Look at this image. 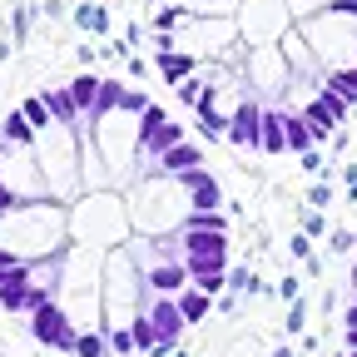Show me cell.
<instances>
[{"label": "cell", "mask_w": 357, "mask_h": 357, "mask_svg": "<svg viewBox=\"0 0 357 357\" xmlns=\"http://www.w3.org/2000/svg\"><path fill=\"white\" fill-rule=\"evenodd\" d=\"M65 204L40 199V204H15L10 213H0V248H10L20 263H40V258H60L65 243Z\"/></svg>", "instance_id": "obj_1"}, {"label": "cell", "mask_w": 357, "mask_h": 357, "mask_svg": "<svg viewBox=\"0 0 357 357\" xmlns=\"http://www.w3.org/2000/svg\"><path fill=\"white\" fill-rule=\"evenodd\" d=\"M129 204L109 189V194H79L70 208H65V234L75 248H95V253H109V248H124L129 238Z\"/></svg>", "instance_id": "obj_2"}, {"label": "cell", "mask_w": 357, "mask_h": 357, "mask_svg": "<svg viewBox=\"0 0 357 357\" xmlns=\"http://www.w3.org/2000/svg\"><path fill=\"white\" fill-rule=\"evenodd\" d=\"M129 223L139 229V238H169L184 229V218H189V194L178 189V178L169 174H144L139 184L129 189Z\"/></svg>", "instance_id": "obj_3"}, {"label": "cell", "mask_w": 357, "mask_h": 357, "mask_svg": "<svg viewBox=\"0 0 357 357\" xmlns=\"http://www.w3.org/2000/svg\"><path fill=\"white\" fill-rule=\"evenodd\" d=\"M35 159H40L45 194L55 204H75L79 199V134L60 129V124L35 134Z\"/></svg>", "instance_id": "obj_4"}, {"label": "cell", "mask_w": 357, "mask_h": 357, "mask_svg": "<svg viewBox=\"0 0 357 357\" xmlns=\"http://www.w3.org/2000/svg\"><path fill=\"white\" fill-rule=\"evenodd\" d=\"M84 129H89V139H95V149H100L109 178H114V184H124V178L139 169V159H144V144H139V114L114 109V114H100L95 124H84Z\"/></svg>", "instance_id": "obj_5"}, {"label": "cell", "mask_w": 357, "mask_h": 357, "mask_svg": "<svg viewBox=\"0 0 357 357\" xmlns=\"http://www.w3.org/2000/svg\"><path fill=\"white\" fill-rule=\"evenodd\" d=\"M0 184L15 194V204H40V199H50V194H45V178H40L35 144H6V139H0Z\"/></svg>", "instance_id": "obj_6"}, {"label": "cell", "mask_w": 357, "mask_h": 357, "mask_svg": "<svg viewBox=\"0 0 357 357\" xmlns=\"http://www.w3.org/2000/svg\"><path fill=\"white\" fill-rule=\"evenodd\" d=\"M238 35L253 45H273L288 35V0H238V15H234Z\"/></svg>", "instance_id": "obj_7"}, {"label": "cell", "mask_w": 357, "mask_h": 357, "mask_svg": "<svg viewBox=\"0 0 357 357\" xmlns=\"http://www.w3.org/2000/svg\"><path fill=\"white\" fill-rule=\"evenodd\" d=\"M238 25L234 20H184L174 35V50L189 55V60H208V55H223L234 45Z\"/></svg>", "instance_id": "obj_8"}, {"label": "cell", "mask_w": 357, "mask_h": 357, "mask_svg": "<svg viewBox=\"0 0 357 357\" xmlns=\"http://www.w3.org/2000/svg\"><path fill=\"white\" fill-rule=\"evenodd\" d=\"M30 333H35L40 347H55V352H75V337H79V328L70 323V312H65L60 303L35 307V312H30Z\"/></svg>", "instance_id": "obj_9"}, {"label": "cell", "mask_w": 357, "mask_h": 357, "mask_svg": "<svg viewBox=\"0 0 357 357\" xmlns=\"http://www.w3.org/2000/svg\"><path fill=\"white\" fill-rule=\"evenodd\" d=\"M144 288L154 298H178V293H189V268L184 258H159L144 268Z\"/></svg>", "instance_id": "obj_10"}, {"label": "cell", "mask_w": 357, "mask_h": 357, "mask_svg": "<svg viewBox=\"0 0 357 357\" xmlns=\"http://www.w3.org/2000/svg\"><path fill=\"white\" fill-rule=\"evenodd\" d=\"M248 75H253V84H258V89L278 95L283 79H288V60H283V50H273V45H258V50L248 55Z\"/></svg>", "instance_id": "obj_11"}, {"label": "cell", "mask_w": 357, "mask_h": 357, "mask_svg": "<svg viewBox=\"0 0 357 357\" xmlns=\"http://www.w3.org/2000/svg\"><path fill=\"white\" fill-rule=\"evenodd\" d=\"M144 318L154 323V333H159V347H178V337H184V312H178V298H154L149 307H144Z\"/></svg>", "instance_id": "obj_12"}, {"label": "cell", "mask_w": 357, "mask_h": 357, "mask_svg": "<svg viewBox=\"0 0 357 357\" xmlns=\"http://www.w3.org/2000/svg\"><path fill=\"white\" fill-rule=\"evenodd\" d=\"M258 124H263L258 100H238V109L229 114V139H234L238 149H253V144H258Z\"/></svg>", "instance_id": "obj_13"}, {"label": "cell", "mask_w": 357, "mask_h": 357, "mask_svg": "<svg viewBox=\"0 0 357 357\" xmlns=\"http://www.w3.org/2000/svg\"><path fill=\"white\" fill-rule=\"evenodd\" d=\"M189 169H204V149L194 144V139H184V144H174L164 159H154V174H169V178H178V174H189Z\"/></svg>", "instance_id": "obj_14"}, {"label": "cell", "mask_w": 357, "mask_h": 357, "mask_svg": "<svg viewBox=\"0 0 357 357\" xmlns=\"http://www.w3.org/2000/svg\"><path fill=\"white\" fill-rule=\"evenodd\" d=\"M0 307L6 312H30V268L0 273Z\"/></svg>", "instance_id": "obj_15"}, {"label": "cell", "mask_w": 357, "mask_h": 357, "mask_svg": "<svg viewBox=\"0 0 357 357\" xmlns=\"http://www.w3.org/2000/svg\"><path fill=\"white\" fill-rule=\"evenodd\" d=\"M189 20H234L238 15V0H174Z\"/></svg>", "instance_id": "obj_16"}, {"label": "cell", "mask_w": 357, "mask_h": 357, "mask_svg": "<svg viewBox=\"0 0 357 357\" xmlns=\"http://www.w3.org/2000/svg\"><path fill=\"white\" fill-rule=\"evenodd\" d=\"M303 124H307V134H312V144H333V139H337V119H333V114H328L318 100H307Z\"/></svg>", "instance_id": "obj_17"}, {"label": "cell", "mask_w": 357, "mask_h": 357, "mask_svg": "<svg viewBox=\"0 0 357 357\" xmlns=\"http://www.w3.org/2000/svg\"><path fill=\"white\" fill-rule=\"evenodd\" d=\"M65 89H70V100H75L79 119L89 124V119H95V100H100V75H79V79L65 84Z\"/></svg>", "instance_id": "obj_18"}, {"label": "cell", "mask_w": 357, "mask_h": 357, "mask_svg": "<svg viewBox=\"0 0 357 357\" xmlns=\"http://www.w3.org/2000/svg\"><path fill=\"white\" fill-rule=\"evenodd\" d=\"M258 149H263V154H288L283 114H268V109H263V124H258Z\"/></svg>", "instance_id": "obj_19"}, {"label": "cell", "mask_w": 357, "mask_h": 357, "mask_svg": "<svg viewBox=\"0 0 357 357\" xmlns=\"http://www.w3.org/2000/svg\"><path fill=\"white\" fill-rule=\"evenodd\" d=\"M184 139H189V129H184V124H178V119H169V124H164V129L154 134V139L144 144V159L154 164V159H164V154H169L174 144H184Z\"/></svg>", "instance_id": "obj_20"}, {"label": "cell", "mask_w": 357, "mask_h": 357, "mask_svg": "<svg viewBox=\"0 0 357 357\" xmlns=\"http://www.w3.org/2000/svg\"><path fill=\"white\" fill-rule=\"evenodd\" d=\"M154 65H159V75L178 89V84H184L194 70H199V60H189V55H178V50H169V55H154Z\"/></svg>", "instance_id": "obj_21"}, {"label": "cell", "mask_w": 357, "mask_h": 357, "mask_svg": "<svg viewBox=\"0 0 357 357\" xmlns=\"http://www.w3.org/2000/svg\"><path fill=\"white\" fill-rule=\"evenodd\" d=\"M278 50H283L288 70H312V45H307V35H293V30H288Z\"/></svg>", "instance_id": "obj_22"}, {"label": "cell", "mask_w": 357, "mask_h": 357, "mask_svg": "<svg viewBox=\"0 0 357 357\" xmlns=\"http://www.w3.org/2000/svg\"><path fill=\"white\" fill-rule=\"evenodd\" d=\"M178 243H184V258L189 253H223L229 258V234H178Z\"/></svg>", "instance_id": "obj_23"}, {"label": "cell", "mask_w": 357, "mask_h": 357, "mask_svg": "<svg viewBox=\"0 0 357 357\" xmlns=\"http://www.w3.org/2000/svg\"><path fill=\"white\" fill-rule=\"evenodd\" d=\"M184 268H189V283H194V278H208V273H229V258L223 253H189Z\"/></svg>", "instance_id": "obj_24"}, {"label": "cell", "mask_w": 357, "mask_h": 357, "mask_svg": "<svg viewBox=\"0 0 357 357\" xmlns=\"http://www.w3.org/2000/svg\"><path fill=\"white\" fill-rule=\"evenodd\" d=\"M0 139H6V144H35V129H30V119L20 109H10L6 124H0Z\"/></svg>", "instance_id": "obj_25"}, {"label": "cell", "mask_w": 357, "mask_h": 357, "mask_svg": "<svg viewBox=\"0 0 357 357\" xmlns=\"http://www.w3.org/2000/svg\"><path fill=\"white\" fill-rule=\"evenodd\" d=\"M124 89H129L124 79H100V100H95V119H100V114H114V109H119V100H124ZM95 119H89V124H95Z\"/></svg>", "instance_id": "obj_26"}, {"label": "cell", "mask_w": 357, "mask_h": 357, "mask_svg": "<svg viewBox=\"0 0 357 357\" xmlns=\"http://www.w3.org/2000/svg\"><path fill=\"white\" fill-rule=\"evenodd\" d=\"M208 307H213V298H204V293H194V288H189V293H178V312H184V323H189V328L208 318Z\"/></svg>", "instance_id": "obj_27"}, {"label": "cell", "mask_w": 357, "mask_h": 357, "mask_svg": "<svg viewBox=\"0 0 357 357\" xmlns=\"http://www.w3.org/2000/svg\"><path fill=\"white\" fill-rule=\"evenodd\" d=\"M129 337H134V352H139V357H149V352L159 347V333H154V323L144 318V312L129 323Z\"/></svg>", "instance_id": "obj_28"}, {"label": "cell", "mask_w": 357, "mask_h": 357, "mask_svg": "<svg viewBox=\"0 0 357 357\" xmlns=\"http://www.w3.org/2000/svg\"><path fill=\"white\" fill-rule=\"evenodd\" d=\"M218 208H223V189H218V178L189 194V213H218Z\"/></svg>", "instance_id": "obj_29"}, {"label": "cell", "mask_w": 357, "mask_h": 357, "mask_svg": "<svg viewBox=\"0 0 357 357\" xmlns=\"http://www.w3.org/2000/svg\"><path fill=\"white\" fill-rule=\"evenodd\" d=\"M178 234H229V218L223 213H189Z\"/></svg>", "instance_id": "obj_30"}, {"label": "cell", "mask_w": 357, "mask_h": 357, "mask_svg": "<svg viewBox=\"0 0 357 357\" xmlns=\"http://www.w3.org/2000/svg\"><path fill=\"white\" fill-rule=\"evenodd\" d=\"M283 134H288V149H293V154H307V149H312V134H307L303 114H283Z\"/></svg>", "instance_id": "obj_31"}, {"label": "cell", "mask_w": 357, "mask_h": 357, "mask_svg": "<svg viewBox=\"0 0 357 357\" xmlns=\"http://www.w3.org/2000/svg\"><path fill=\"white\" fill-rule=\"evenodd\" d=\"M20 114L30 119V129H35V134L55 129V119H50V109H45V100H40V95H25V100H20Z\"/></svg>", "instance_id": "obj_32"}, {"label": "cell", "mask_w": 357, "mask_h": 357, "mask_svg": "<svg viewBox=\"0 0 357 357\" xmlns=\"http://www.w3.org/2000/svg\"><path fill=\"white\" fill-rule=\"evenodd\" d=\"M75 357H109V337L105 333H79L75 337Z\"/></svg>", "instance_id": "obj_33"}, {"label": "cell", "mask_w": 357, "mask_h": 357, "mask_svg": "<svg viewBox=\"0 0 357 357\" xmlns=\"http://www.w3.org/2000/svg\"><path fill=\"white\" fill-rule=\"evenodd\" d=\"M164 124H169V114H164V105H149V109L139 114V144H149V139H154V134H159Z\"/></svg>", "instance_id": "obj_34"}, {"label": "cell", "mask_w": 357, "mask_h": 357, "mask_svg": "<svg viewBox=\"0 0 357 357\" xmlns=\"http://www.w3.org/2000/svg\"><path fill=\"white\" fill-rule=\"evenodd\" d=\"M328 84L337 89V95H342L347 105L357 100V70H333V75H328Z\"/></svg>", "instance_id": "obj_35"}, {"label": "cell", "mask_w": 357, "mask_h": 357, "mask_svg": "<svg viewBox=\"0 0 357 357\" xmlns=\"http://www.w3.org/2000/svg\"><path fill=\"white\" fill-rule=\"evenodd\" d=\"M204 89H208V79H199V75H189L184 84H178V100H184V105H199V100H204Z\"/></svg>", "instance_id": "obj_36"}, {"label": "cell", "mask_w": 357, "mask_h": 357, "mask_svg": "<svg viewBox=\"0 0 357 357\" xmlns=\"http://www.w3.org/2000/svg\"><path fill=\"white\" fill-rule=\"evenodd\" d=\"M105 337H109V352H119V357H129V352H134V337H129V328H109Z\"/></svg>", "instance_id": "obj_37"}, {"label": "cell", "mask_w": 357, "mask_h": 357, "mask_svg": "<svg viewBox=\"0 0 357 357\" xmlns=\"http://www.w3.org/2000/svg\"><path fill=\"white\" fill-rule=\"evenodd\" d=\"M288 15H303V20H318V15H323V0H288Z\"/></svg>", "instance_id": "obj_38"}, {"label": "cell", "mask_w": 357, "mask_h": 357, "mask_svg": "<svg viewBox=\"0 0 357 357\" xmlns=\"http://www.w3.org/2000/svg\"><path fill=\"white\" fill-rule=\"evenodd\" d=\"M79 25H84V30H105V25H109V15H105L100 6H84V10H79Z\"/></svg>", "instance_id": "obj_39"}, {"label": "cell", "mask_w": 357, "mask_h": 357, "mask_svg": "<svg viewBox=\"0 0 357 357\" xmlns=\"http://www.w3.org/2000/svg\"><path fill=\"white\" fill-rule=\"evenodd\" d=\"M15 268H25V263H20L10 248H0V273H15Z\"/></svg>", "instance_id": "obj_40"}, {"label": "cell", "mask_w": 357, "mask_h": 357, "mask_svg": "<svg viewBox=\"0 0 357 357\" xmlns=\"http://www.w3.org/2000/svg\"><path fill=\"white\" fill-rule=\"evenodd\" d=\"M303 229L307 234H323V213H303Z\"/></svg>", "instance_id": "obj_41"}, {"label": "cell", "mask_w": 357, "mask_h": 357, "mask_svg": "<svg viewBox=\"0 0 357 357\" xmlns=\"http://www.w3.org/2000/svg\"><path fill=\"white\" fill-rule=\"evenodd\" d=\"M342 248H352V234H347V229L333 234V253H342Z\"/></svg>", "instance_id": "obj_42"}, {"label": "cell", "mask_w": 357, "mask_h": 357, "mask_svg": "<svg viewBox=\"0 0 357 357\" xmlns=\"http://www.w3.org/2000/svg\"><path fill=\"white\" fill-rule=\"evenodd\" d=\"M288 248H293V258H307V234H293V243H288Z\"/></svg>", "instance_id": "obj_43"}, {"label": "cell", "mask_w": 357, "mask_h": 357, "mask_svg": "<svg viewBox=\"0 0 357 357\" xmlns=\"http://www.w3.org/2000/svg\"><path fill=\"white\" fill-rule=\"evenodd\" d=\"M288 333H303V303H298V307L288 312Z\"/></svg>", "instance_id": "obj_44"}, {"label": "cell", "mask_w": 357, "mask_h": 357, "mask_svg": "<svg viewBox=\"0 0 357 357\" xmlns=\"http://www.w3.org/2000/svg\"><path fill=\"white\" fill-rule=\"evenodd\" d=\"M10 208H15V194H10L6 184H0V213H10Z\"/></svg>", "instance_id": "obj_45"}, {"label": "cell", "mask_w": 357, "mask_h": 357, "mask_svg": "<svg viewBox=\"0 0 357 357\" xmlns=\"http://www.w3.org/2000/svg\"><path fill=\"white\" fill-rule=\"evenodd\" d=\"M342 342H347V352H352V347H357V328H347V333H342Z\"/></svg>", "instance_id": "obj_46"}, {"label": "cell", "mask_w": 357, "mask_h": 357, "mask_svg": "<svg viewBox=\"0 0 357 357\" xmlns=\"http://www.w3.org/2000/svg\"><path fill=\"white\" fill-rule=\"evenodd\" d=\"M352 283H357V263H352Z\"/></svg>", "instance_id": "obj_47"}, {"label": "cell", "mask_w": 357, "mask_h": 357, "mask_svg": "<svg viewBox=\"0 0 357 357\" xmlns=\"http://www.w3.org/2000/svg\"><path fill=\"white\" fill-rule=\"evenodd\" d=\"M347 357H357V347H352V352H347Z\"/></svg>", "instance_id": "obj_48"}, {"label": "cell", "mask_w": 357, "mask_h": 357, "mask_svg": "<svg viewBox=\"0 0 357 357\" xmlns=\"http://www.w3.org/2000/svg\"><path fill=\"white\" fill-rule=\"evenodd\" d=\"M164 6H174V0H164Z\"/></svg>", "instance_id": "obj_49"}, {"label": "cell", "mask_w": 357, "mask_h": 357, "mask_svg": "<svg viewBox=\"0 0 357 357\" xmlns=\"http://www.w3.org/2000/svg\"><path fill=\"white\" fill-rule=\"evenodd\" d=\"M352 55H357V45H352Z\"/></svg>", "instance_id": "obj_50"}, {"label": "cell", "mask_w": 357, "mask_h": 357, "mask_svg": "<svg viewBox=\"0 0 357 357\" xmlns=\"http://www.w3.org/2000/svg\"><path fill=\"white\" fill-rule=\"evenodd\" d=\"M352 307H357V298H352Z\"/></svg>", "instance_id": "obj_51"}]
</instances>
